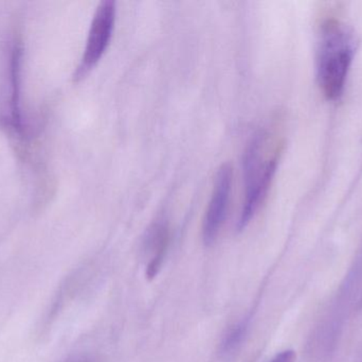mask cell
Listing matches in <instances>:
<instances>
[{
	"label": "cell",
	"instance_id": "1",
	"mask_svg": "<svg viewBox=\"0 0 362 362\" xmlns=\"http://www.w3.org/2000/svg\"><path fill=\"white\" fill-rule=\"evenodd\" d=\"M281 150V144L274 142L272 134L265 130L255 132L247 145L243 157L244 205L238 221V231L250 223L267 197L280 161Z\"/></svg>",
	"mask_w": 362,
	"mask_h": 362
},
{
	"label": "cell",
	"instance_id": "5",
	"mask_svg": "<svg viewBox=\"0 0 362 362\" xmlns=\"http://www.w3.org/2000/svg\"><path fill=\"white\" fill-rule=\"evenodd\" d=\"M170 244V230L165 223L158 222L148 230L144 240L146 250L151 254L146 268V278L152 280L160 271Z\"/></svg>",
	"mask_w": 362,
	"mask_h": 362
},
{
	"label": "cell",
	"instance_id": "9",
	"mask_svg": "<svg viewBox=\"0 0 362 362\" xmlns=\"http://www.w3.org/2000/svg\"><path fill=\"white\" fill-rule=\"evenodd\" d=\"M65 362H98L95 357L89 355H78V356L70 357Z\"/></svg>",
	"mask_w": 362,
	"mask_h": 362
},
{
	"label": "cell",
	"instance_id": "7",
	"mask_svg": "<svg viewBox=\"0 0 362 362\" xmlns=\"http://www.w3.org/2000/svg\"><path fill=\"white\" fill-rule=\"evenodd\" d=\"M247 332H248V323L246 321H243L231 327L221 341V354L223 356H231L238 351L246 339Z\"/></svg>",
	"mask_w": 362,
	"mask_h": 362
},
{
	"label": "cell",
	"instance_id": "6",
	"mask_svg": "<svg viewBox=\"0 0 362 362\" xmlns=\"http://www.w3.org/2000/svg\"><path fill=\"white\" fill-rule=\"evenodd\" d=\"M21 42L14 40L11 48L10 82H11V123L15 130L21 133L23 130L21 117Z\"/></svg>",
	"mask_w": 362,
	"mask_h": 362
},
{
	"label": "cell",
	"instance_id": "4",
	"mask_svg": "<svg viewBox=\"0 0 362 362\" xmlns=\"http://www.w3.org/2000/svg\"><path fill=\"white\" fill-rule=\"evenodd\" d=\"M232 180V166L229 163L223 164L215 176L212 195L202 221V240L206 246L214 244L225 222L229 206Z\"/></svg>",
	"mask_w": 362,
	"mask_h": 362
},
{
	"label": "cell",
	"instance_id": "8",
	"mask_svg": "<svg viewBox=\"0 0 362 362\" xmlns=\"http://www.w3.org/2000/svg\"><path fill=\"white\" fill-rule=\"evenodd\" d=\"M296 358L297 356H296L295 351L286 350L279 353L270 362H296Z\"/></svg>",
	"mask_w": 362,
	"mask_h": 362
},
{
	"label": "cell",
	"instance_id": "2",
	"mask_svg": "<svg viewBox=\"0 0 362 362\" xmlns=\"http://www.w3.org/2000/svg\"><path fill=\"white\" fill-rule=\"evenodd\" d=\"M355 50L356 40L344 23L333 19L323 23L317 72L327 99L336 101L344 95Z\"/></svg>",
	"mask_w": 362,
	"mask_h": 362
},
{
	"label": "cell",
	"instance_id": "3",
	"mask_svg": "<svg viewBox=\"0 0 362 362\" xmlns=\"http://www.w3.org/2000/svg\"><path fill=\"white\" fill-rule=\"evenodd\" d=\"M116 13V2L112 0L100 2L91 21L82 57L74 72V80L82 79L105 52L114 32Z\"/></svg>",
	"mask_w": 362,
	"mask_h": 362
}]
</instances>
